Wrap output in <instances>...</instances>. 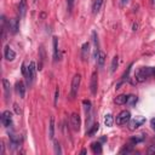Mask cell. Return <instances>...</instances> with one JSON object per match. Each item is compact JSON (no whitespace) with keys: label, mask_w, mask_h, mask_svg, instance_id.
I'll return each instance as SVG.
<instances>
[{"label":"cell","mask_w":155,"mask_h":155,"mask_svg":"<svg viewBox=\"0 0 155 155\" xmlns=\"http://www.w3.org/2000/svg\"><path fill=\"white\" fill-rule=\"evenodd\" d=\"M153 3H154V4H155V0H153Z\"/></svg>","instance_id":"d590c367"},{"label":"cell","mask_w":155,"mask_h":155,"mask_svg":"<svg viewBox=\"0 0 155 155\" xmlns=\"http://www.w3.org/2000/svg\"><path fill=\"white\" fill-rule=\"evenodd\" d=\"M102 5H103V0H95L93 3V6H92V10H93V14H98L102 9Z\"/></svg>","instance_id":"ac0fdd59"},{"label":"cell","mask_w":155,"mask_h":155,"mask_svg":"<svg viewBox=\"0 0 155 155\" xmlns=\"http://www.w3.org/2000/svg\"><path fill=\"white\" fill-rule=\"evenodd\" d=\"M151 75H154V76H155V68H153V73H151Z\"/></svg>","instance_id":"836d02e7"},{"label":"cell","mask_w":155,"mask_h":155,"mask_svg":"<svg viewBox=\"0 0 155 155\" xmlns=\"http://www.w3.org/2000/svg\"><path fill=\"white\" fill-rule=\"evenodd\" d=\"M1 122L5 127H9L11 126L12 124V114L10 110H5L3 114H1Z\"/></svg>","instance_id":"ba28073f"},{"label":"cell","mask_w":155,"mask_h":155,"mask_svg":"<svg viewBox=\"0 0 155 155\" xmlns=\"http://www.w3.org/2000/svg\"><path fill=\"white\" fill-rule=\"evenodd\" d=\"M74 3H75V0H67V5H68V10H69V11L73 10Z\"/></svg>","instance_id":"4316f807"},{"label":"cell","mask_w":155,"mask_h":155,"mask_svg":"<svg viewBox=\"0 0 155 155\" xmlns=\"http://www.w3.org/2000/svg\"><path fill=\"white\" fill-rule=\"evenodd\" d=\"M35 74H36V67H35V63L34 62H30L28 64V69H27V81L28 84H32L35 79Z\"/></svg>","instance_id":"8992f818"},{"label":"cell","mask_w":155,"mask_h":155,"mask_svg":"<svg viewBox=\"0 0 155 155\" xmlns=\"http://www.w3.org/2000/svg\"><path fill=\"white\" fill-rule=\"evenodd\" d=\"M80 81H81V76L80 74H75L73 80H72V86H70V96L72 98H75L78 95V90L80 86Z\"/></svg>","instance_id":"7a4b0ae2"},{"label":"cell","mask_w":155,"mask_h":155,"mask_svg":"<svg viewBox=\"0 0 155 155\" xmlns=\"http://www.w3.org/2000/svg\"><path fill=\"white\" fill-rule=\"evenodd\" d=\"M3 85H4V91H5V97L9 98L11 95V86H10V81L7 79H3Z\"/></svg>","instance_id":"2e32d148"},{"label":"cell","mask_w":155,"mask_h":155,"mask_svg":"<svg viewBox=\"0 0 155 155\" xmlns=\"http://www.w3.org/2000/svg\"><path fill=\"white\" fill-rule=\"evenodd\" d=\"M144 122H146V119L143 118V116H136L135 119L128 121V128H130L131 131H133V130H136V128H138L139 126H142Z\"/></svg>","instance_id":"5b68a950"},{"label":"cell","mask_w":155,"mask_h":155,"mask_svg":"<svg viewBox=\"0 0 155 155\" xmlns=\"http://www.w3.org/2000/svg\"><path fill=\"white\" fill-rule=\"evenodd\" d=\"M14 108H15V112H16V114H21V109L18 108V104H14Z\"/></svg>","instance_id":"4dcf8cb0"},{"label":"cell","mask_w":155,"mask_h":155,"mask_svg":"<svg viewBox=\"0 0 155 155\" xmlns=\"http://www.w3.org/2000/svg\"><path fill=\"white\" fill-rule=\"evenodd\" d=\"M4 57H5L6 61L12 62V61H14V59L16 58V52H15V51L12 50L9 45H6L5 49H4Z\"/></svg>","instance_id":"9c48e42d"},{"label":"cell","mask_w":155,"mask_h":155,"mask_svg":"<svg viewBox=\"0 0 155 155\" xmlns=\"http://www.w3.org/2000/svg\"><path fill=\"white\" fill-rule=\"evenodd\" d=\"M49 128H50V138L54 139V137H55V118H54V116H51V118H50V126H49Z\"/></svg>","instance_id":"e0dca14e"},{"label":"cell","mask_w":155,"mask_h":155,"mask_svg":"<svg viewBox=\"0 0 155 155\" xmlns=\"http://www.w3.org/2000/svg\"><path fill=\"white\" fill-rule=\"evenodd\" d=\"M151 73H153V68H148V67L141 68V69L136 73V80L139 81V83H143V81L147 79V78H149V76L151 75Z\"/></svg>","instance_id":"3957f363"},{"label":"cell","mask_w":155,"mask_h":155,"mask_svg":"<svg viewBox=\"0 0 155 155\" xmlns=\"http://www.w3.org/2000/svg\"><path fill=\"white\" fill-rule=\"evenodd\" d=\"M114 118H113V115L112 114H107L106 115V118H104V125L107 126V127H112L113 126V124H114Z\"/></svg>","instance_id":"ffe728a7"},{"label":"cell","mask_w":155,"mask_h":155,"mask_svg":"<svg viewBox=\"0 0 155 155\" xmlns=\"http://www.w3.org/2000/svg\"><path fill=\"white\" fill-rule=\"evenodd\" d=\"M142 141H143V135H138V136L131 138V143L137 144V143H139V142H142Z\"/></svg>","instance_id":"d4e9b609"},{"label":"cell","mask_w":155,"mask_h":155,"mask_svg":"<svg viewBox=\"0 0 155 155\" xmlns=\"http://www.w3.org/2000/svg\"><path fill=\"white\" fill-rule=\"evenodd\" d=\"M118 64H119V57L118 56H114L113 57V61H112V64H110V73H114L118 68Z\"/></svg>","instance_id":"44dd1931"},{"label":"cell","mask_w":155,"mask_h":155,"mask_svg":"<svg viewBox=\"0 0 155 155\" xmlns=\"http://www.w3.org/2000/svg\"><path fill=\"white\" fill-rule=\"evenodd\" d=\"M150 126H151V128H153V130L155 131V118L150 120Z\"/></svg>","instance_id":"1f68e13d"},{"label":"cell","mask_w":155,"mask_h":155,"mask_svg":"<svg viewBox=\"0 0 155 155\" xmlns=\"http://www.w3.org/2000/svg\"><path fill=\"white\" fill-rule=\"evenodd\" d=\"M54 58L55 61L58 59V39L56 36L54 38Z\"/></svg>","instance_id":"7402d4cb"},{"label":"cell","mask_w":155,"mask_h":155,"mask_svg":"<svg viewBox=\"0 0 155 155\" xmlns=\"http://www.w3.org/2000/svg\"><path fill=\"white\" fill-rule=\"evenodd\" d=\"M70 125H72V128L74 131H79L80 130V126H81V120H80V115L78 113H73L70 115Z\"/></svg>","instance_id":"277c9868"},{"label":"cell","mask_w":155,"mask_h":155,"mask_svg":"<svg viewBox=\"0 0 155 155\" xmlns=\"http://www.w3.org/2000/svg\"><path fill=\"white\" fill-rule=\"evenodd\" d=\"M121 1H122V4H125V3L127 1V0H121Z\"/></svg>","instance_id":"e575fe53"},{"label":"cell","mask_w":155,"mask_h":155,"mask_svg":"<svg viewBox=\"0 0 155 155\" xmlns=\"http://www.w3.org/2000/svg\"><path fill=\"white\" fill-rule=\"evenodd\" d=\"M130 120H131V113L128 110H122V112H120L118 115H116L115 122H116V125L121 126V125H126Z\"/></svg>","instance_id":"6da1fadb"},{"label":"cell","mask_w":155,"mask_h":155,"mask_svg":"<svg viewBox=\"0 0 155 155\" xmlns=\"http://www.w3.org/2000/svg\"><path fill=\"white\" fill-rule=\"evenodd\" d=\"M55 151H56L57 154H62V150H61V147H59L58 142H55Z\"/></svg>","instance_id":"83f0119b"},{"label":"cell","mask_w":155,"mask_h":155,"mask_svg":"<svg viewBox=\"0 0 155 155\" xmlns=\"http://www.w3.org/2000/svg\"><path fill=\"white\" fill-rule=\"evenodd\" d=\"M137 28H138V24H137V23H133V30H137Z\"/></svg>","instance_id":"d6a6232c"},{"label":"cell","mask_w":155,"mask_h":155,"mask_svg":"<svg viewBox=\"0 0 155 155\" xmlns=\"http://www.w3.org/2000/svg\"><path fill=\"white\" fill-rule=\"evenodd\" d=\"M127 98H128V96H126V95H119V96H116V98L114 99V102L118 106H122V104H126Z\"/></svg>","instance_id":"9a60e30c"},{"label":"cell","mask_w":155,"mask_h":155,"mask_svg":"<svg viewBox=\"0 0 155 155\" xmlns=\"http://www.w3.org/2000/svg\"><path fill=\"white\" fill-rule=\"evenodd\" d=\"M95 57H96V62H97V64H98V67H103L104 66V63H106V59H107V55L103 52V51H98V52L95 55Z\"/></svg>","instance_id":"8fae6325"},{"label":"cell","mask_w":155,"mask_h":155,"mask_svg":"<svg viewBox=\"0 0 155 155\" xmlns=\"http://www.w3.org/2000/svg\"><path fill=\"white\" fill-rule=\"evenodd\" d=\"M97 87H98V74L97 72H93L91 75V81H90V90H91L92 95L97 93Z\"/></svg>","instance_id":"52a82bcc"},{"label":"cell","mask_w":155,"mask_h":155,"mask_svg":"<svg viewBox=\"0 0 155 155\" xmlns=\"http://www.w3.org/2000/svg\"><path fill=\"white\" fill-rule=\"evenodd\" d=\"M7 29L11 34H16L18 32V21L16 18H11L7 23Z\"/></svg>","instance_id":"30bf717a"},{"label":"cell","mask_w":155,"mask_h":155,"mask_svg":"<svg viewBox=\"0 0 155 155\" xmlns=\"http://www.w3.org/2000/svg\"><path fill=\"white\" fill-rule=\"evenodd\" d=\"M25 12H27V0H21L18 4V14L21 18L25 16Z\"/></svg>","instance_id":"7c38bea8"},{"label":"cell","mask_w":155,"mask_h":155,"mask_svg":"<svg viewBox=\"0 0 155 155\" xmlns=\"http://www.w3.org/2000/svg\"><path fill=\"white\" fill-rule=\"evenodd\" d=\"M83 104H84V108H85V112L86 113H90V110H91V102L90 101H84L83 102Z\"/></svg>","instance_id":"484cf974"},{"label":"cell","mask_w":155,"mask_h":155,"mask_svg":"<svg viewBox=\"0 0 155 155\" xmlns=\"http://www.w3.org/2000/svg\"><path fill=\"white\" fill-rule=\"evenodd\" d=\"M88 55H90V44L85 43L83 45V47H81V58H83V61H87Z\"/></svg>","instance_id":"4fadbf2b"},{"label":"cell","mask_w":155,"mask_h":155,"mask_svg":"<svg viewBox=\"0 0 155 155\" xmlns=\"http://www.w3.org/2000/svg\"><path fill=\"white\" fill-rule=\"evenodd\" d=\"M58 96H59V88L57 87L56 88V93H55V106L57 104V102H58Z\"/></svg>","instance_id":"f1b7e54d"},{"label":"cell","mask_w":155,"mask_h":155,"mask_svg":"<svg viewBox=\"0 0 155 155\" xmlns=\"http://www.w3.org/2000/svg\"><path fill=\"white\" fill-rule=\"evenodd\" d=\"M16 92L20 95L21 98H24V96H25V86H24V84L22 81H18L16 84Z\"/></svg>","instance_id":"5bb4252c"},{"label":"cell","mask_w":155,"mask_h":155,"mask_svg":"<svg viewBox=\"0 0 155 155\" xmlns=\"http://www.w3.org/2000/svg\"><path fill=\"white\" fill-rule=\"evenodd\" d=\"M35 1H36V0H35Z\"/></svg>","instance_id":"8d00e7d4"},{"label":"cell","mask_w":155,"mask_h":155,"mask_svg":"<svg viewBox=\"0 0 155 155\" xmlns=\"http://www.w3.org/2000/svg\"><path fill=\"white\" fill-rule=\"evenodd\" d=\"M126 103H127L128 106L133 107L136 103H137V97H136L135 95H130V96H128V98H127V102H126Z\"/></svg>","instance_id":"cb8c5ba5"},{"label":"cell","mask_w":155,"mask_h":155,"mask_svg":"<svg viewBox=\"0 0 155 155\" xmlns=\"http://www.w3.org/2000/svg\"><path fill=\"white\" fill-rule=\"evenodd\" d=\"M148 154H155V146L149 147V149H148Z\"/></svg>","instance_id":"f546056e"},{"label":"cell","mask_w":155,"mask_h":155,"mask_svg":"<svg viewBox=\"0 0 155 155\" xmlns=\"http://www.w3.org/2000/svg\"><path fill=\"white\" fill-rule=\"evenodd\" d=\"M91 148H92V151L95 154H101L102 153V144L99 143V142H93V143L91 144Z\"/></svg>","instance_id":"d6986e66"},{"label":"cell","mask_w":155,"mask_h":155,"mask_svg":"<svg viewBox=\"0 0 155 155\" xmlns=\"http://www.w3.org/2000/svg\"><path fill=\"white\" fill-rule=\"evenodd\" d=\"M98 128H99V125L98 124H93L92 125V127L90 128V130L87 131V136H90V137H92L97 131H98Z\"/></svg>","instance_id":"603a6c76"}]
</instances>
